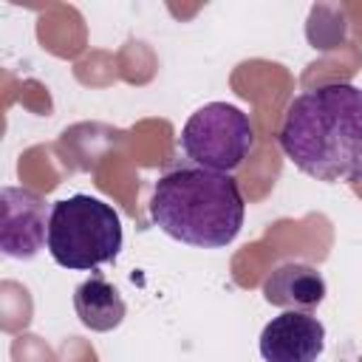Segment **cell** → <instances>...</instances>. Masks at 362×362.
Returning a JSON list of instances; mask_svg holds the SVG:
<instances>
[{
  "mask_svg": "<svg viewBox=\"0 0 362 362\" xmlns=\"http://www.w3.org/2000/svg\"><path fill=\"white\" fill-rule=\"evenodd\" d=\"M178 147L195 167L232 173L249 158L255 147V127L249 113L238 105L206 102L184 122Z\"/></svg>",
  "mask_w": 362,
  "mask_h": 362,
  "instance_id": "cell-4",
  "label": "cell"
},
{
  "mask_svg": "<svg viewBox=\"0 0 362 362\" xmlns=\"http://www.w3.org/2000/svg\"><path fill=\"white\" fill-rule=\"evenodd\" d=\"M124 243L119 212L102 198L76 192L51 206L48 255L71 272H96L119 257Z\"/></svg>",
  "mask_w": 362,
  "mask_h": 362,
  "instance_id": "cell-3",
  "label": "cell"
},
{
  "mask_svg": "<svg viewBox=\"0 0 362 362\" xmlns=\"http://www.w3.org/2000/svg\"><path fill=\"white\" fill-rule=\"evenodd\" d=\"M51 209L28 187L0 189V252L14 260H31L48 246Z\"/></svg>",
  "mask_w": 362,
  "mask_h": 362,
  "instance_id": "cell-5",
  "label": "cell"
},
{
  "mask_svg": "<svg viewBox=\"0 0 362 362\" xmlns=\"http://www.w3.org/2000/svg\"><path fill=\"white\" fill-rule=\"evenodd\" d=\"M243 192L232 173L181 164L158 175L150 195L153 223L195 249H223L243 229Z\"/></svg>",
  "mask_w": 362,
  "mask_h": 362,
  "instance_id": "cell-2",
  "label": "cell"
},
{
  "mask_svg": "<svg viewBox=\"0 0 362 362\" xmlns=\"http://www.w3.org/2000/svg\"><path fill=\"white\" fill-rule=\"evenodd\" d=\"M263 300L283 311H311L325 300V277L303 260L280 263L263 280Z\"/></svg>",
  "mask_w": 362,
  "mask_h": 362,
  "instance_id": "cell-7",
  "label": "cell"
},
{
  "mask_svg": "<svg viewBox=\"0 0 362 362\" xmlns=\"http://www.w3.org/2000/svg\"><path fill=\"white\" fill-rule=\"evenodd\" d=\"M74 308L85 328L96 334H107L122 325L127 305L113 283H107L102 274H90L74 288Z\"/></svg>",
  "mask_w": 362,
  "mask_h": 362,
  "instance_id": "cell-8",
  "label": "cell"
},
{
  "mask_svg": "<svg viewBox=\"0 0 362 362\" xmlns=\"http://www.w3.org/2000/svg\"><path fill=\"white\" fill-rule=\"evenodd\" d=\"M277 141L305 175L337 184L362 178V88L322 82L288 105Z\"/></svg>",
  "mask_w": 362,
  "mask_h": 362,
  "instance_id": "cell-1",
  "label": "cell"
},
{
  "mask_svg": "<svg viewBox=\"0 0 362 362\" xmlns=\"http://www.w3.org/2000/svg\"><path fill=\"white\" fill-rule=\"evenodd\" d=\"M325 348V325L308 311H283L260 331L263 362H317Z\"/></svg>",
  "mask_w": 362,
  "mask_h": 362,
  "instance_id": "cell-6",
  "label": "cell"
}]
</instances>
